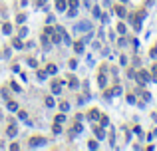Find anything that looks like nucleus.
I'll list each match as a JSON object with an SVG mask.
<instances>
[{"label": "nucleus", "instance_id": "f257e3e1", "mask_svg": "<svg viewBox=\"0 0 157 151\" xmlns=\"http://www.w3.org/2000/svg\"><path fill=\"white\" fill-rule=\"evenodd\" d=\"M76 8H78V0H70V10H68V16H76Z\"/></svg>", "mask_w": 157, "mask_h": 151}, {"label": "nucleus", "instance_id": "f03ea898", "mask_svg": "<svg viewBox=\"0 0 157 151\" xmlns=\"http://www.w3.org/2000/svg\"><path fill=\"white\" fill-rule=\"evenodd\" d=\"M74 50H76L78 54H82V52H84V42H76V44H74Z\"/></svg>", "mask_w": 157, "mask_h": 151}, {"label": "nucleus", "instance_id": "7ed1b4c3", "mask_svg": "<svg viewBox=\"0 0 157 151\" xmlns=\"http://www.w3.org/2000/svg\"><path fill=\"white\" fill-rule=\"evenodd\" d=\"M30 145H34V147H38V145H44V139H40V137H34Z\"/></svg>", "mask_w": 157, "mask_h": 151}, {"label": "nucleus", "instance_id": "20e7f679", "mask_svg": "<svg viewBox=\"0 0 157 151\" xmlns=\"http://www.w3.org/2000/svg\"><path fill=\"white\" fill-rule=\"evenodd\" d=\"M88 117H90V119H98V117H100V112H98V110H92V112L88 113Z\"/></svg>", "mask_w": 157, "mask_h": 151}, {"label": "nucleus", "instance_id": "39448f33", "mask_svg": "<svg viewBox=\"0 0 157 151\" xmlns=\"http://www.w3.org/2000/svg\"><path fill=\"white\" fill-rule=\"evenodd\" d=\"M52 90H54V94H60V90H62L60 82H54V84H52Z\"/></svg>", "mask_w": 157, "mask_h": 151}, {"label": "nucleus", "instance_id": "423d86ee", "mask_svg": "<svg viewBox=\"0 0 157 151\" xmlns=\"http://www.w3.org/2000/svg\"><path fill=\"white\" fill-rule=\"evenodd\" d=\"M56 8L58 10H64L66 8V0H56Z\"/></svg>", "mask_w": 157, "mask_h": 151}, {"label": "nucleus", "instance_id": "0eeeda50", "mask_svg": "<svg viewBox=\"0 0 157 151\" xmlns=\"http://www.w3.org/2000/svg\"><path fill=\"white\" fill-rule=\"evenodd\" d=\"M116 14H118V16H121V18H125V10H123L121 6H116Z\"/></svg>", "mask_w": 157, "mask_h": 151}, {"label": "nucleus", "instance_id": "6e6552de", "mask_svg": "<svg viewBox=\"0 0 157 151\" xmlns=\"http://www.w3.org/2000/svg\"><path fill=\"white\" fill-rule=\"evenodd\" d=\"M139 76H141V82H147V80H151V78H149V74H147L145 70H141V72H139Z\"/></svg>", "mask_w": 157, "mask_h": 151}, {"label": "nucleus", "instance_id": "1a4fd4ad", "mask_svg": "<svg viewBox=\"0 0 157 151\" xmlns=\"http://www.w3.org/2000/svg\"><path fill=\"white\" fill-rule=\"evenodd\" d=\"M8 110H10V112H16V110H18V104H16V102H8Z\"/></svg>", "mask_w": 157, "mask_h": 151}, {"label": "nucleus", "instance_id": "9d476101", "mask_svg": "<svg viewBox=\"0 0 157 151\" xmlns=\"http://www.w3.org/2000/svg\"><path fill=\"white\" fill-rule=\"evenodd\" d=\"M12 44H14V48H24V46H22V42H20V38H14V40H12Z\"/></svg>", "mask_w": 157, "mask_h": 151}, {"label": "nucleus", "instance_id": "9b49d317", "mask_svg": "<svg viewBox=\"0 0 157 151\" xmlns=\"http://www.w3.org/2000/svg\"><path fill=\"white\" fill-rule=\"evenodd\" d=\"M56 70H58V68H56L54 64H50V66H48V74H56Z\"/></svg>", "mask_w": 157, "mask_h": 151}, {"label": "nucleus", "instance_id": "f8f14e48", "mask_svg": "<svg viewBox=\"0 0 157 151\" xmlns=\"http://www.w3.org/2000/svg\"><path fill=\"white\" fill-rule=\"evenodd\" d=\"M2 28H4V32H6V34H10V32H12V26H10V24H4Z\"/></svg>", "mask_w": 157, "mask_h": 151}, {"label": "nucleus", "instance_id": "ddd939ff", "mask_svg": "<svg viewBox=\"0 0 157 151\" xmlns=\"http://www.w3.org/2000/svg\"><path fill=\"white\" fill-rule=\"evenodd\" d=\"M60 108H62V112H68V110H70V106H68V102H62V106H60Z\"/></svg>", "mask_w": 157, "mask_h": 151}, {"label": "nucleus", "instance_id": "4468645a", "mask_svg": "<svg viewBox=\"0 0 157 151\" xmlns=\"http://www.w3.org/2000/svg\"><path fill=\"white\" fill-rule=\"evenodd\" d=\"M46 106L52 108V106H54V100H52V98H46Z\"/></svg>", "mask_w": 157, "mask_h": 151}, {"label": "nucleus", "instance_id": "2eb2a0df", "mask_svg": "<svg viewBox=\"0 0 157 151\" xmlns=\"http://www.w3.org/2000/svg\"><path fill=\"white\" fill-rule=\"evenodd\" d=\"M8 135H16V127H14V125L8 127Z\"/></svg>", "mask_w": 157, "mask_h": 151}, {"label": "nucleus", "instance_id": "dca6fc26", "mask_svg": "<svg viewBox=\"0 0 157 151\" xmlns=\"http://www.w3.org/2000/svg\"><path fill=\"white\" fill-rule=\"evenodd\" d=\"M96 133H98V137H100V139H104V135H106V133H104V129H96Z\"/></svg>", "mask_w": 157, "mask_h": 151}, {"label": "nucleus", "instance_id": "f3484780", "mask_svg": "<svg viewBox=\"0 0 157 151\" xmlns=\"http://www.w3.org/2000/svg\"><path fill=\"white\" fill-rule=\"evenodd\" d=\"M100 86H106V76L100 74Z\"/></svg>", "mask_w": 157, "mask_h": 151}, {"label": "nucleus", "instance_id": "a211bd4d", "mask_svg": "<svg viewBox=\"0 0 157 151\" xmlns=\"http://www.w3.org/2000/svg\"><path fill=\"white\" fill-rule=\"evenodd\" d=\"M26 34H28V30H26V28H20V38H24Z\"/></svg>", "mask_w": 157, "mask_h": 151}, {"label": "nucleus", "instance_id": "6ab92c4d", "mask_svg": "<svg viewBox=\"0 0 157 151\" xmlns=\"http://www.w3.org/2000/svg\"><path fill=\"white\" fill-rule=\"evenodd\" d=\"M64 119H66V117H64V115H58V117H56V123H62V121H64Z\"/></svg>", "mask_w": 157, "mask_h": 151}, {"label": "nucleus", "instance_id": "aec40b11", "mask_svg": "<svg viewBox=\"0 0 157 151\" xmlns=\"http://www.w3.org/2000/svg\"><path fill=\"white\" fill-rule=\"evenodd\" d=\"M88 145H90V149H96V147H98V143H96V141H90Z\"/></svg>", "mask_w": 157, "mask_h": 151}, {"label": "nucleus", "instance_id": "412c9836", "mask_svg": "<svg viewBox=\"0 0 157 151\" xmlns=\"http://www.w3.org/2000/svg\"><path fill=\"white\" fill-rule=\"evenodd\" d=\"M118 32H121V34L125 32V26H123V24H119V26H118Z\"/></svg>", "mask_w": 157, "mask_h": 151}, {"label": "nucleus", "instance_id": "4be33fe9", "mask_svg": "<svg viewBox=\"0 0 157 151\" xmlns=\"http://www.w3.org/2000/svg\"><path fill=\"white\" fill-rule=\"evenodd\" d=\"M153 80H157V66H153Z\"/></svg>", "mask_w": 157, "mask_h": 151}]
</instances>
